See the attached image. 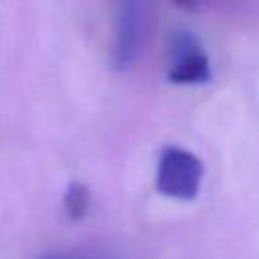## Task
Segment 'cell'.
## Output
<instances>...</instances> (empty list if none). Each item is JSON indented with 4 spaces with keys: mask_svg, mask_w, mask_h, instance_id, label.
Wrapping results in <instances>:
<instances>
[{
    "mask_svg": "<svg viewBox=\"0 0 259 259\" xmlns=\"http://www.w3.org/2000/svg\"><path fill=\"white\" fill-rule=\"evenodd\" d=\"M152 30V0H115V30L111 65L117 71L132 69L146 51Z\"/></svg>",
    "mask_w": 259,
    "mask_h": 259,
    "instance_id": "1",
    "label": "cell"
},
{
    "mask_svg": "<svg viewBox=\"0 0 259 259\" xmlns=\"http://www.w3.org/2000/svg\"><path fill=\"white\" fill-rule=\"evenodd\" d=\"M172 2H176L182 8H196V4H198V0H172Z\"/></svg>",
    "mask_w": 259,
    "mask_h": 259,
    "instance_id": "6",
    "label": "cell"
},
{
    "mask_svg": "<svg viewBox=\"0 0 259 259\" xmlns=\"http://www.w3.org/2000/svg\"><path fill=\"white\" fill-rule=\"evenodd\" d=\"M166 77L176 85H202L208 83L210 61L198 36L190 30H176L168 45V71Z\"/></svg>",
    "mask_w": 259,
    "mask_h": 259,
    "instance_id": "3",
    "label": "cell"
},
{
    "mask_svg": "<svg viewBox=\"0 0 259 259\" xmlns=\"http://www.w3.org/2000/svg\"><path fill=\"white\" fill-rule=\"evenodd\" d=\"M40 259H101L89 253H77V251H69V253H51V255H42Z\"/></svg>",
    "mask_w": 259,
    "mask_h": 259,
    "instance_id": "5",
    "label": "cell"
},
{
    "mask_svg": "<svg viewBox=\"0 0 259 259\" xmlns=\"http://www.w3.org/2000/svg\"><path fill=\"white\" fill-rule=\"evenodd\" d=\"M89 202H91L89 188L81 182H71L67 192H65V212H67V217L73 219V221H81L87 214Z\"/></svg>",
    "mask_w": 259,
    "mask_h": 259,
    "instance_id": "4",
    "label": "cell"
},
{
    "mask_svg": "<svg viewBox=\"0 0 259 259\" xmlns=\"http://www.w3.org/2000/svg\"><path fill=\"white\" fill-rule=\"evenodd\" d=\"M202 174L204 168L196 154L180 146H166L156 166V188L168 198L192 200L200 190Z\"/></svg>",
    "mask_w": 259,
    "mask_h": 259,
    "instance_id": "2",
    "label": "cell"
}]
</instances>
